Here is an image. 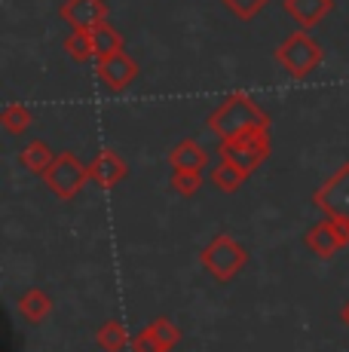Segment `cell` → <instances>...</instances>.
<instances>
[{
	"mask_svg": "<svg viewBox=\"0 0 349 352\" xmlns=\"http://www.w3.org/2000/svg\"><path fill=\"white\" fill-rule=\"evenodd\" d=\"M340 319H344V324H349V303H346V309L340 313Z\"/></svg>",
	"mask_w": 349,
	"mask_h": 352,
	"instance_id": "24",
	"label": "cell"
},
{
	"mask_svg": "<svg viewBox=\"0 0 349 352\" xmlns=\"http://www.w3.org/2000/svg\"><path fill=\"white\" fill-rule=\"evenodd\" d=\"M209 181H212V187H218L221 193H236L239 187L248 181V172L239 168V166H233L230 160L218 157V166L209 168Z\"/></svg>",
	"mask_w": 349,
	"mask_h": 352,
	"instance_id": "13",
	"label": "cell"
},
{
	"mask_svg": "<svg viewBox=\"0 0 349 352\" xmlns=\"http://www.w3.org/2000/svg\"><path fill=\"white\" fill-rule=\"evenodd\" d=\"M98 80H102L111 92L129 89L138 80V62L126 50L113 52V56H107V58H98Z\"/></svg>",
	"mask_w": 349,
	"mask_h": 352,
	"instance_id": "9",
	"label": "cell"
},
{
	"mask_svg": "<svg viewBox=\"0 0 349 352\" xmlns=\"http://www.w3.org/2000/svg\"><path fill=\"white\" fill-rule=\"evenodd\" d=\"M65 52H68L74 62H89V58H95L92 31H71L68 40H65Z\"/></svg>",
	"mask_w": 349,
	"mask_h": 352,
	"instance_id": "18",
	"label": "cell"
},
{
	"mask_svg": "<svg viewBox=\"0 0 349 352\" xmlns=\"http://www.w3.org/2000/svg\"><path fill=\"white\" fill-rule=\"evenodd\" d=\"M52 160H56V153H52L49 144H46V141H40V138L31 141V144H25V151L19 153V162H22L31 175H40V178H43L46 168L52 166Z\"/></svg>",
	"mask_w": 349,
	"mask_h": 352,
	"instance_id": "16",
	"label": "cell"
},
{
	"mask_svg": "<svg viewBox=\"0 0 349 352\" xmlns=\"http://www.w3.org/2000/svg\"><path fill=\"white\" fill-rule=\"evenodd\" d=\"M92 40H95L98 58H107V56H113V52H123V37H120V31L113 28L111 22H102L98 28H92Z\"/></svg>",
	"mask_w": 349,
	"mask_h": 352,
	"instance_id": "17",
	"label": "cell"
},
{
	"mask_svg": "<svg viewBox=\"0 0 349 352\" xmlns=\"http://www.w3.org/2000/svg\"><path fill=\"white\" fill-rule=\"evenodd\" d=\"M304 242L315 257H331V254H337L344 245H349V224L325 218V221H319V224H313L310 230H306Z\"/></svg>",
	"mask_w": 349,
	"mask_h": 352,
	"instance_id": "7",
	"label": "cell"
},
{
	"mask_svg": "<svg viewBox=\"0 0 349 352\" xmlns=\"http://www.w3.org/2000/svg\"><path fill=\"white\" fill-rule=\"evenodd\" d=\"M212 135H218V141L224 138H233L239 132H248V129H258V126H267L270 129V117L258 107V101L245 92H233L227 101H221V107H214L205 120Z\"/></svg>",
	"mask_w": 349,
	"mask_h": 352,
	"instance_id": "1",
	"label": "cell"
},
{
	"mask_svg": "<svg viewBox=\"0 0 349 352\" xmlns=\"http://www.w3.org/2000/svg\"><path fill=\"white\" fill-rule=\"evenodd\" d=\"M313 206L319 208L325 218L349 224V162H344V166L313 193Z\"/></svg>",
	"mask_w": 349,
	"mask_h": 352,
	"instance_id": "6",
	"label": "cell"
},
{
	"mask_svg": "<svg viewBox=\"0 0 349 352\" xmlns=\"http://www.w3.org/2000/svg\"><path fill=\"white\" fill-rule=\"evenodd\" d=\"M147 328L153 331V337H157L159 343H163L166 349H174L181 343V328L174 322H169L166 319V316H159V319H153L150 324H147Z\"/></svg>",
	"mask_w": 349,
	"mask_h": 352,
	"instance_id": "21",
	"label": "cell"
},
{
	"mask_svg": "<svg viewBox=\"0 0 349 352\" xmlns=\"http://www.w3.org/2000/svg\"><path fill=\"white\" fill-rule=\"evenodd\" d=\"M273 144H270V129L258 126V129H248V132H239L233 138L218 141V157L221 160H230L233 166L245 168L248 175L254 172L258 166H264V160L270 157Z\"/></svg>",
	"mask_w": 349,
	"mask_h": 352,
	"instance_id": "3",
	"label": "cell"
},
{
	"mask_svg": "<svg viewBox=\"0 0 349 352\" xmlns=\"http://www.w3.org/2000/svg\"><path fill=\"white\" fill-rule=\"evenodd\" d=\"M199 263L205 267V273H209L212 279L230 282V279H236V273L248 263V252L233 236L221 233L199 252Z\"/></svg>",
	"mask_w": 349,
	"mask_h": 352,
	"instance_id": "4",
	"label": "cell"
},
{
	"mask_svg": "<svg viewBox=\"0 0 349 352\" xmlns=\"http://www.w3.org/2000/svg\"><path fill=\"white\" fill-rule=\"evenodd\" d=\"M86 181H92L89 166L80 162L74 153H56L52 166L46 168L43 184L49 187V193H56L58 199H74L86 187Z\"/></svg>",
	"mask_w": 349,
	"mask_h": 352,
	"instance_id": "5",
	"label": "cell"
},
{
	"mask_svg": "<svg viewBox=\"0 0 349 352\" xmlns=\"http://www.w3.org/2000/svg\"><path fill=\"white\" fill-rule=\"evenodd\" d=\"M89 175H92V181H95L102 190H113L120 181H126L129 166H126V160L117 157L111 147H102V151L95 153V160L89 162Z\"/></svg>",
	"mask_w": 349,
	"mask_h": 352,
	"instance_id": "10",
	"label": "cell"
},
{
	"mask_svg": "<svg viewBox=\"0 0 349 352\" xmlns=\"http://www.w3.org/2000/svg\"><path fill=\"white\" fill-rule=\"evenodd\" d=\"M132 352H169L163 343L153 337L150 328H141L135 337H132Z\"/></svg>",
	"mask_w": 349,
	"mask_h": 352,
	"instance_id": "23",
	"label": "cell"
},
{
	"mask_svg": "<svg viewBox=\"0 0 349 352\" xmlns=\"http://www.w3.org/2000/svg\"><path fill=\"white\" fill-rule=\"evenodd\" d=\"M221 3H224L236 19H243V22H251V19L260 16V10H264L270 0H221Z\"/></svg>",
	"mask_w": 349,
	"mask_h": 352,
	"instance_id": "22",
	"label": "cell"
},
{
	"mask_svg": "<svg viewBox=\"0 0 349 352\" xmlns=\"http://www.w3.org/2000/svg\"><path fill=\"white\" fill-rule=\"evenodd\" d=\"M95 343H98V349H104V352H123L126 346H132V337L120 319H107L102 328L95 331Z\"/></svg>",
	"mask_w": 349,
	"mask_h": 352,
	"instance_id": "15",
	"label": "cell"
},
{
	"mask_svg": "<svg viewBox=\"0 0 349 352\" xmlns=\"http://www.w3.org/2000/svg\"><path fill=\"white\" fill-rule=\"evenodd\" d=\"M273 58L282 65V71H285L288 77L306 80L315 67L325 62V50H322V43L313 37L310 31L300 28V31L288 34L276 50H273Z\"/></svg>",
	"mask_w": 349,
	"mask_h": 352,
	"instance_id": "2",
	"label": "cell"
},
{
	"mask_svg": "<svg viewBox=\"0 0 349 352\" xmlns=\"http://www.w3.org/2000/svg\"><path fill=\"white\" fill-rule=\"evenodd\" d=\"M169 166L172 168H187V172H205V168H212V157L199 141L184 138L169 151Z\"/></svg>",
	"mask_w": 349,
	"mask_h": 352,
	"instance_id": "12",
	"label": "cell"
},
{
	"mask_svg": "<svg viewBox=\"0 0 349 352\" xmlns=\"http://www.w3.org/2000/svg\"><path fill=\"white\" fill-rule=\"evenodd\" d=\"M0 123H3L6 132H12V135H22L25 129H31V123H34V117H31V111L25 104H6L3 107V113H0Z\"/></svg>",
	"mask_w": 349,
	"mask_h": 352,
	"instance_id": "19",
	"label": "cell"
},
{
	"mask_svg": "<svg viewBox=\"0 0 349 352\" xmlns=\"http://www.w3.org/2000/svg\"><path fill=\"white\" fill-rule=\"evenodd\" d=\"M172 190L181 196H193L203 190V172H187V168H172Z\"/></svg>",
	"mask_w": 349,
	"mask_h": 352,
	"instance_id": "20",
	"label": "cell"
},
{
	"mask_svg": "<svg viewBox=\"0 0 349 352\" xmlns=\"http://www.w3.org/2000/svg\"><path fill=\"white\" fill-rule=\"evenodd\" d=\"M19 313L25 316V322H28V324H40L46 316L52 313L49 294H46V291H40V288H28L22 297H19Z\"/></svg>",
	"mask_w": 349,
	"mask_h": 352,
	"instance_id": "14",
	"label": "cell"
},
{
	"mask_svg": "<svg viewBox=\"0 0 349 352\" xmlns=\"http://www.w3.org/2000/svg\"><path fill=\"white\" fill-rule=\"evenodd\" d=\"M282 10L288 12V19H294L297 28L310 31L331 16L334 0H282Z\"/></svg>",
	"mask_w": 349,
	"mask_h": 352,
	"instance_id": "11",
	"label": "cell"
},
{
	"mask_svg": "<svg viewBox=\"0 0 349 352\" xmlns=\"http://www.w3.org/2000/svg\"><path fill=\"white\" fill-rule=\"evenodd\" d=\"M58 16L71 31H92L107 22V3L104 0H65L58 6Z\"/></svg>",
	"mask_w": 349,
	"mask_h": 352,
	"instance_id": "8",
	"label": "cell"
}]
</instances>
